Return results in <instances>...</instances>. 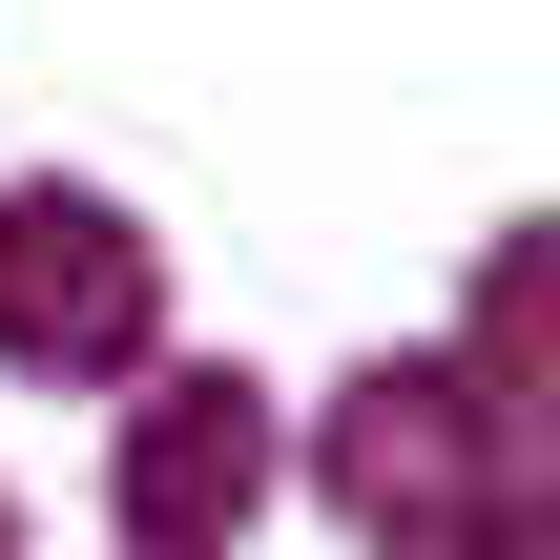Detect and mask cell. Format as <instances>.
Here are the masks:
<instances>
[{"instance_id": "6da1fadb", "label": "cell", "mask_w": 560, "mask_h": 560, "mask_svg": "<svg viewBox=\"0 0 560 560\" xmlns=\"http://www.w3.org/2000/svg\"><path fill=\"white\" fill-rule=\"evenodd\" d=\"M520 436H499V395H478V353H374L353 395H332V436H312V478H332V520L395 560H478L520 520V478H499Z\"/></svg>"}, {"instance_id": "7a4b0ae2", "label": "cell", "mask_w": 560, "mask_h": 560, "mask_svg": "<svg viewBox=\"0 0 560 560\" xmlns=\"http://www.w3.org/2000/svg\"><path fill=\"white\" fill-rule=\"evenodd\" d=\"M145 332H166V249L104 187H0V374L104 395V374H145Z\"/></svg>"}, {"instance_id": "3957f363", "label": "cell", "mask_w": 560, "mask_h": 560, "mask_svg": "<svg viewBox=\"0 0 560 560\" xmlns=\"http://www.w3.org/2000/svg\"><path fill=\"white\" fill-rule=\"evenodd\" d=\"M270 499V395L249 374H145L125 395V560H229Z\"/></svg>"}, {"instance_id": "277c9868", "label": "cell", "mask_w": 560, "mask_h": 560, "mask_svg": "<svg viewBox=\"0 0 560 560\" xmlns=\"http://www.w3.org/2000/svg\"><path fill=\"white\" fill-rule=\"evenodd\" d=\"M457 353H478L499 436H520V457H560V229H520V249L478 270V332H457Z\"/></svg>"}, {"instance_id": "5b68a950", "label": "cell", "mask_w": 560, "mask_h": 560, "mask_svg": "<svg viewBox=\"0 0 560 560\" xmlns=\"http://www.w3.org/2000/svg\"><path fill=\"white\" fill-rule=\"evenodd\" d=\"M478 560H560V499H520V520H499V540H478Z\"/></svg>"}, {"instance_id": "8992f818", "label": "cell", "mask_w": 560, "mask_h": 560, "mask_svg": "<svg viewBox=\"0 0 560 560\" xmlns=\"http://www.w3.org/2000/svg\"><path fill=\"white\" fill-rule=\"evenodd\" d=\"M0 560H21V499H0Z\"/></svg>"}]
</instances>
